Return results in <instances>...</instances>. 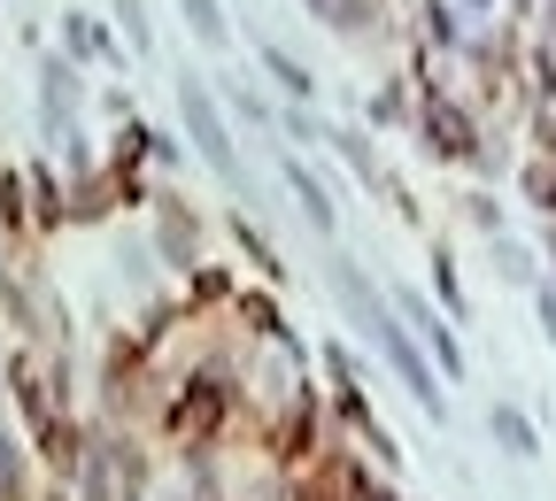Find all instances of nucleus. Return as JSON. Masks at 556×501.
Instances as JSON below:
<instances>
[{
  "mask_svg": "<svg viewBox=\"0 0 556 501\" xmlns=\"http://www.w3.org/2000/svg\"><path fill=\"white\" fill-rule=\"evenodd\" d=\"M186 124H193V139H201V155H208V163H217V170L232 178L240 163H232V147H225V131H217V116H208V93H201V86H186Z\"/></svg>",
  "mask_w": 556,
  "mask_h": 501,
  "instance_id": "nucleus-1",
  "label": "nucleus"
},
{
  "mask_svg": "<svg viewBox=\"0 0 556 501\" xmlns=\"http://www.w3.org/2000/svg\"><path fill=\"white\" fill-rule=\"evenodd\" d=\"M217 409H225L217 378H208V386H193V401H178V433H208V424H217Z\"/></svg>",
  "mask_w": 556,
  "mask_h": 501,
  "instance_id": "nucleus-2",
  "label": "nucleus"
}]
</instances>
